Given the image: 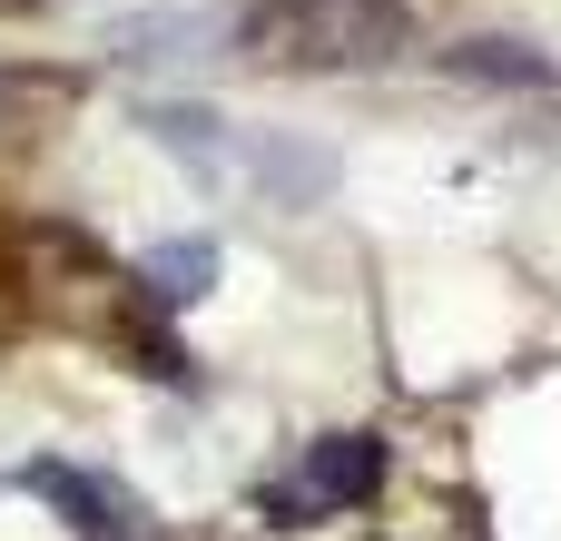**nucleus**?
Masks as SVG:
<instances>
[{"label": "nucleus", "instance_id": "obj_2", "mask_svg": "<svg viewBox=\"0 0 561 541\" xmlns=\"http://www.w3.org/2000/svg\"><path fill=\"white\" fill-rule=\"evenodd\" d=\"M375 483H385V444H375V434H325V444H306V463H296V473L266 493V513H276V522L355 513Z\"/></svg>", "mask_w": 561, "mask_h": 541}, {"label": "nucleus", "instance_id": "obj_8", "mask_svg": "<svg viewBox=\"0 0 561 541\" xmlns=\"http://www.w3.org/2000/svg\"><path fill=\"white\" fill-rule=\"evenodd\" d=\"M207 30L197 20H128L118 30V59H178V49H197Z\"/></svg>", "mask_w": 561, "mask_h": 541}, {"label": "nucleus", "instance_id": "obj_3", "mask_svg": "<svg viewBox=\"0 0 561 541\" xmlns=\"http://www.w3.org/2000/svg\"><path fill=\"white\" fill-rule=\"evenodd\" d=\"M20 483H30L79 541H138L148 532V503L118 493V483H99V473H79V463H49V453H39V463H20Z\"/></svg>", "mask_w": 561, "mask_h": 541}, {"label": "nucleus", "instance_id": "obj_7", "mask_svg": "<svg viewBox=\"0 0 561 541\" xmlns=\"http://www.w3.org/2000/svg\"><path fill=\"white\" fill-rule=\"evenodd\" d=\"M256 187L286 197V207H316V197L335 187V158L306 148V138H266V148H256Z\"/></svg>", "mask_w": 561, "mask_h": 541}, {"label": "nucleus", "instance_id": "obj_6", "mask_svg": "<svg viewBox=\"0 0 561 541\" xmlns=\"http://www.w3.org/2000/svg\"><path fill=\"white\" fill-rule=\"evenodd\" d=\"M444 69L483 79V89H552V59L533 39H463V49H444Z\"/></svg>", "mask_w": 561, "mask_h": 541}, {"label": "nucleus", "instance_id": "obj_4", "mask_svg": "<svg viewBox=\"0 0 561 541\" xmlns=\"http://www.w3.org/2000/svg\"><path fill=\"white\" fill-rule=\"evenodd\" d=\"M217 266H227V256H217V237H168V246H148V256H138V286H148L158 306H197V296L217 286Z\"/></svg>", "mask_w": 561, "mask_h": 541}, {"label": "nucleus", "instance_id": "obj_1", "mask_svg": "<svg viewBox=\"0 0 561 541\" xmlns=\"http://www.w3.org/2000/svg\"><path fill=\"white\" fill-rule=\"evenodd\" d=\"M237 49L256 69H365L404 49V0H266Z\"/></svg>", "mask_w": 561, "mask_h": 541}, {"label": "nucleus", "instance_id": "obj_9", "mask_svg": "<svg viewBox=\"0 0 561 541\" xmlns=\"http://www.w3.org/2000/svg\"><path fill=\"white\" fill-rule=\"evenodd\" d=\"M0 10H39V0H0Z\"/></svg>", "mask_w": 561, "mask_h": 541}, {"label": "nucleus", "instance_id": "obj_5", "mask_svg": "<svg viewBox=\"0 0 561 541\" xmlns=\"http://www.w3.org/2000/svg\"><path fill=\"white\" fill-rule=\"evenodd\" d=\"M138 128H148L158 148H178L197 177H217V168L237 158V128H227L217 108H138Z\"/></svg>", "mask_w": 561, "mask_h": 541}]
</instances>
